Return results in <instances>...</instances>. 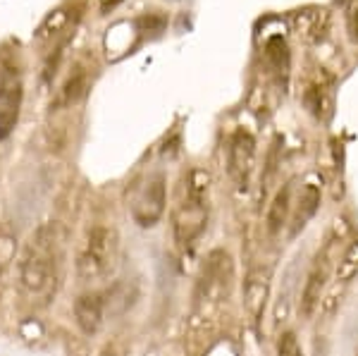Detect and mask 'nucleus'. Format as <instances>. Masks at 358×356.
<instances>
[{
    "label": "nucleus",
    "mask_w": 358,
    "mask_h": 356,
    "mask_svg": "<svg viewBox=\"0 0 358 356\" xmlns=\"http://www.w3.org/2000/svg\"><path fill=\"white\" fill-rule=\"evenodd\" d=\"M208 189V175L201 170L192 172V182L187 189V199H182L172 215V227H175V237L182 246L194 244V239H199V234L206 229L208 222V208L203 194Z\"/></svg>",
    "instance_id": "obj_1"
},
{
    "label": "nucleus",
    "mask_w": 358,
    "mask_h": 356,
    "mask_svg": "<svg viewBox=\"0 0 358 356\" xmlns=\"http://www.w3.org/2000/svg\"><path fill=\"white\" fill-rule=\"evenodd\" d=\"M120 251V237L113 227H94L86 249L77 258V275L82 280H101L115 268Z\"/></svg>",
    "instance_id": "obj_2"
},
{
    "label": "nucleus",
    "mask_w": 358,
    "mask_h": 356,
    "mask_svg": "<svg viewBox=\"0 0 358 356\" xmlns=\"http://www.w3.org/2000/svg\"><path fill=\"white\" fill-rule=\"evenodd\" d=\"M55 283V256L50 239L45 229L31 237V244L27 249L24 263H22V287L29 294H41L48 292Z\"/></svg>",
    "instance_id": "obj_3"
},
{
    "label": "nucleus",
    "mask_w": 358,
    "mask_h": 356,
    "mask_svg": "<svg viewBox=\"0 0 358 356\" xmlns=\"http://www.w3.org/2000/svg\"><path fill=\"white\" fill-rule=\"evenodd\" d=\"M167 206V185L163 172L146 177L141 185L131 189L129 213L138 227H153L160 222Z\"/></svg>",
    "instance_id": "obj_4"
},
{
    "label": "nucleus",
    "mask_w": 358,
    "mask_h": 356,
    "mask_svg": "<svg viewBox=\"0 0 358 356\" xmlns=\"http://www.w3.org/2000/svg\"><path fill=\"white\" fill-rule=\"evenodd\" d=\"M22 99V74L13 60L0 62V139H8L13 134L17 120H20Z\"/></svg>",
    "instance_id": "obj_5"
},
{
    "label": "nucleus",
    "mask_w": 358,
    "mask_h": 356,
    "mask_svg": "<svg viewBox=\"0 0 358 356\" xmlns=\"http://www.w3.org/2000/svg\"><path fill=\"white\" fill-rule=\"evenodd\" d=\"M229 177L239 187H246L251 180V172L256 168V139L246 129H236L232 141H229Z\"/></svg>",
    "instance_id": "obj_6"
},
{
    "label": "nucleus",
    "mask_w": 358,
    "mask_h": 356,
    "mask_svg": "<svg viewBox=\"0 0 358 356\" xmlns=\"http://www.w3.org/2000/svg\"><path fill=\"white\" fill-rule=\"evenodd\" d=\"M327 280H330V258H327V251H322V254H317L313 266H310L308 278H306V285H303L301 306H299L303 318H310V315L315 313V308L320 306Z\"/></svg>",
    "instance_id": "obj_7"
},
{
    "label": "nucleus",
    "mask_w": 358,
    "mask_h": 356,
    "mask_svg": "<svg viewBox=\"0 0 358 356\" xmlns=\"http://www.w3.org/2000/svg\"><path fill=\"white\" fill-rule=\"evenodd\" d=\"M103 313H106V301L101 294H82L74 301V320L84 335H96L101 330Z\"/></svg>",
    "instance_id": "obj_8"
},
{
    "label": "nucleus",
    "mask_w": 358,
    "mask_h": 356,
    "mask_svg": "<svg viewBox=\"0 0 358 356\" xmlns=\"http://www.w3.org/2000/svg\"><path fill=\"white\" fill-rule=\"evenodd\" d=\"M317 208H320V189L315 185H306L301 189V197H299L296 213H294L292 237H296V234L308 225V220L317 213Z\"/></svg>",
    "instance_id": "obj_9"
},
{
    "label": "nucleus",
    "mask_w": 358,
    "mask_h": 356,
    "mask_svg": "<svg viewBox=\"0 0 358 356\" xmlns=\"http://www.w3.org/2000/svg\"><path fill=\"white\" fill-rule=\"evenodd\" d=\"M289 208H292V185H285L280 192L275 194L273 204L268 211V232L277 234L289 220Z\"/></svg>",
    "instance_id": "obj_10"
},
{
    "label": "nucleus",
    "mask_w": 358,
    "mask_h": 356,
    "mask_svg": "<svg viewBox=\"0 0 358 356\" xmlns=\"http://www.w3.org/2000/svg\"><path fill=\"white\" fill-rule=\"evenodd\" d=\"M265 299H268V273L253 271L246 280V306L251 308L253 318H261Z\"/></svg>",
    "instance_id": "obj_11"
},
{
    "label": "nucleus",
    "mask_w": 358,
    "mask_h": 356,
    "mask_svg": "<svg viewBox=\"0 0 358 356\" xmlns=\"http://www.w3.org/2000/svg\"><path fill=\"white\" fill-rule=\"evenodd\" d=\"M67 27H69V15H67V10H55L53 15L48 17V20L43 22L41 29H38V34H36V43L38 45H48L53 38L60 36L62 31H67Z\"/></svg>",
    "instance_id": "obj_12"
},
{
    "label": "nucleus",
    "mask_w": 358,
    "mask_h": 356,
    "mask_svg": "<svg viewBox=\"0 0 358 356\" xmlns=\"http://www.w3.org/2000/svg\"><path fill=\"white\" fill-rule=\"evenodd\" d=\"M265 55H268L270 65H273V70L280 74V77L287 74V70H289V53H287V43L282 41V38H273V41L268 43Z\"/></svg>",
    "instance_id": "obj_13"
},
{
    "label": "nucleus",
    "mask_w": 358,
    "mask_h": 356,
    "mask_svg": "<svg viewBox=\"0 0 358 356\" xmlns=\"http://www.w3.org/2000/svg\"><path fill=\"white\" fill-rule=\"evenodd\" d=\"M84 94H86V79H84V74H77V77H72L65 84V89H62V96H60V103H65V106H72V103H77Z\"/></svg>",
    "instance_id": "obj_14"
},
{
    "label": "nucleus",
    "mask_w": 358,
    "mask_h": 356,
    "mask_svg": "<svg viewBox=\"0 0 358 356\" xmlns=\"http://www.w3.org/2000/svg\"><path fill=\"white\" fill-rule=\"evenodd\" d=\"M277 356H303L301 342H299L296 332H285L280 337V344H277Z\"/></svg>",
    "instance_id": "obj_15"
},
{
    "label": "nucleus",
    "mask_w": 358,
    "mask_h": 356,
    "mask_svg": "<svg viewBox=\"0 0 358 356\" xmlns=\"http://www.w3.org/2000/svg\"><path fill=\"white\" fill-rule=\"evenodd\" d=\"M354 29H356V38H358V13H356V24H354Z\"/></svg>",
    "instance_id": "obj_16"
}]
</instances>
